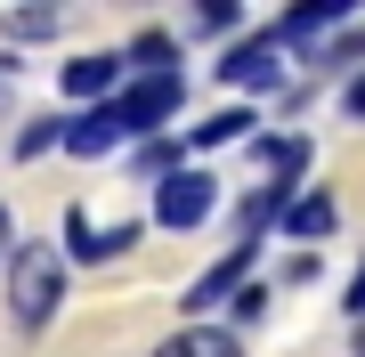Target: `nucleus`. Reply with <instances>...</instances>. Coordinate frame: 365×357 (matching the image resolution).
Masks as SVG:
<instances>
[{
    "label": "nucleus",
    "mask_w": 365,
    "mask_h": 357,
    "mask_svg": "<svg viewBox=\"0 0 365 357\" xmlns=\"http://www.w3.org/2000/svg\"><path fill=\"white\" fill-rule=\"evenodd\" d=\"M220 81H227V90H252V98L284 90V41H276V33H252L244 49L220 57Z\"/></svg>",
    "instance_id": "2"
},
{
    "label": "nucleus",
    "mask_w": 365,
    "mask_h": 357,
    "mask_svg": "<svg viewBox=\"0 0 365 357\" xmlns=\"http://www.w3.org/2000/svg\"><path fill=\"white\" fill-rule=\"evenodd\" d=\"M57 130H66V122H33V130H25V138H16V162H25V155H41V146H49Z\"/></svg>",
    "instance_id": "12"
},
{
    "label": "nucleus",
    "mask_w": 365,
    "mask_h": 357,
    "mask_svg": "<svg viewBox=\"0 0 365 357\" xmlns=\"http://www.w3.org/2000/svg\"><path fill=\"white\" fill-rule=\"evenodd\" d=\"M66 244H73V260H122V252H130L138 244V227L130 219H122V227H90V219H66Z\"/></svg>",
    "instance_id": "7"
},
{
    "label": "nucleus",
    "mask_w": 365,
    "mask_h": 357,
    "mask_svg": "<svg viewBox=\"0 0 365 357\" xmlns=\"http://www.w3.org/2000/svg\"><path fill=\"white\" fill-rule=\"evenodd\" d=\"M57 301H66V260H57L49 244L9 252V309H16V325L41 333V325L57 317Z\"/></svg>",
    "instance_id": "1"
},
{
    "label": "nucleus",
    "mask_w": 365,
    "mask_h": 357,
    "mask_svg": "<svg viewBox=\"0 0 365 357\" xmlns=\"http://www.w3.org/2000/svg\"><path fill=\"white\" fill-rule=\"evenodd\" d=\"M276 219H284V236H300V244H325V236H333V219H341V203L317 187V195H292Z\"/></svg>",
    "instance_id": "6"
},
{
    "label": "nucleus",
    "mask_w": 365,
    "mask_h": 357,
    "mask_svg": "<svg viewBox=\"0 0 365 357\" xmlns=\"http://www.w3.org/2000/svg\"><path fill=\"white\" fill-rule=\"evenodd\" d=\"M211 171H163V187H155V227H203L211 219Z\"/></svg>",
    "instance_id": "3"
},
{
    "label": "nucleus",
    "mask_w": 365,
    "mask_h": 357,
    "mask_svg": "<svg viewBox=\"0 0 365 357\" xmlns=\"http://www.w3.org/2000/svg\"><path fill=\"white\" fill-rule=\"evenodd\" d=\"M244 268H252V244H244V252H227V260H220V268H211V276H203L195 292H187V309H211V301H220V292H227V284H244Z\"/></svg>",
    "instance_id": "10"
},
{
    "label": "nucleus",
    "mask_w": 365,
    "mask_h": 357,
    "mask_svg": "<svg viewBox=\"0 0 365 357\" xmlns=\"http://www.w3.org/2000/svg\"><path fill=\"white\" fill-rule=\"evenodd\" d=\"M57 146H66V155H81V162L114 155V146H122V122H114V106H90L81 122H66V130H57Z\"/></svg>",
    "instance_id": "5"
},
{
    "label": "nucleus",
    "mask_w": 365,
    "mask_h": 357,
    "mask_svg": "<svg viewBox=\"0 0 365 357\" xmlns=\"http://www.w3.org/2000/svg\"><path fill=\"white\" fill-rule=\"evenodd\" d=\"M341 106H349V114H357V122H365V73H357V81H349V90H341Z\"/></svg>",
    "instance_id": "13"
},
{
    "label": "nucleus",
    "mask_w": 365,
    "mask_h": 357,
    "mask_svg": "<svg viewBox=\"0 0 365 357\" xmlns=\"http://www.w3.org/2000/svg\"><path fill=\"white\" fill-rule=\"evenodd\" d=\"M114 81H122V57H73V66H66V90L73 98H106Z\"/></svg>",
    "instance_id": "9"
},
{
    "label": "nucleus",
    "mask_w": 365,
    "mask_h": 357,
    "mask_svg": "<svg viewBox=\"0 0 365 357\" xmlns=\"http://www.w3.org/2000/svg\"><path fill=\"white\" fill-rule=\"evenodd\" d=\"M170 106H179V73H146L138 90L114 98V122H122V138H138V130H155Z\"/></svg>",
    "instance_id": "4"
},
{
    "label": "nucleus",
    "mask_w": 365,
    "mask_h": 357,
    "mask_svg": "<svg viewBox=\"0 0 365 357\" xmlns=\"http://www.w3.org/2000/svg\"><path fill=\"white\" fill-rule=\"evenodd\" d=\"M155 357H244V341H235V333H220V325H187V333H170Z\"/></svg>",
    "instance_id": "8"
},
{
    "label": "nucleus",
    "mask_w": 365,
    "mask_h": 357,
    "mask_svg": "<svg viewBox=\"0 0 365 357\" xmlns=\"http://www.w3.org/2000/svg\"><path fill=\"white\" fill-rule=\"evenodd\" d=\"M0 260H9V212H0Z\"/></svg>",
    "instance_id": "15"
},
{
    "label": "nucleus",
    "mask_w": 365,
    "mask_h": 357,
    "mask_svg": "<svg viewBox=\"0 0 365 357\" xmlns=\"http://www.w3.org/2000/svg\"><path fill=\"white\" fill-rule=\"evenodd\" d=\"M244 130H252V114H244V106H227V114H211L203 130H187V146H227V138H244Z\"/></svg>",
    "instance_id": "11"
},
{
    "label": "nucleus",
    "mask_w": 365,
    "mask_h": 357,
    "mask_svg": "<svg viewBox=\"0 0 365 357\" xmlns=\"http://www.w3.org/2000/svg\"><path fill=\"white\" fill-rule=\"evenodd\" d=\"M349 309H357V317H365V268H357V284H349Z\"/></svg>",
    "instance_id": "14"
}]
</instances>
